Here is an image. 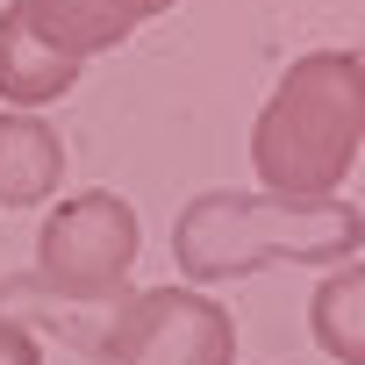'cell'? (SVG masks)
<instances>
[{
    "label": "cell",
    "mask_w": 365,
    "mask_h": 365,
    "mask_svg": "<svg viewBox=\"0 0 365 365\" xmlns=\"http://www.w3.org/2000/svg\"><path fill=\"white\" fill-rule=\"evenodd\" d=\"M365 143V58L358 51H308L279 72L272 101L251 122V172L265 194L329 201Z\"/></svg>",
    "instance_id": "obj_2"
},
{
    "label": "cell",
    "mask_w": 365,
    "mask_h": 365,
    "mask_svg": "<svg viewBox=\"0 0 365 365\" xmlns=\"http://www.w3.org/2000/svg\"><path fill=\"white\" fill-rule=\"evenodd\" d=\"M93 358L108 365H237V322L201 287H150L115 301V315L93 336Z\"/></svg>",
    "instance_id": "obj_4"
},
{
    "label": "cell",
    "mask_w": 365,
    "mask_h": 365,
    "mask_svg": "<svg viewBox=\"0 0 365 365\" xmlns=\"http://www.w3.org/2000/svg\"><path fill=\"white\" fill-rule=\"evenodd\" d=\"M0 365H43L36 329H29V322H15V315H0Z\"/></svg>",
    "instance_id": "obj_9"
},
{
    "label": "cell",
    "mask_w": 365,
    "mask_h": 365,
    "mask_svg": "<svg viewBox=\"0 0 365 365\" xmlns=\"http://www.w3.org/2000/svg\"><path fill=\"white\" fill-rule=\"evenodd\" d=\"M65 179V136L29 115V108H8L0 115V208H43Z\"/></svg>",
    "instance_id": "obj_6"
},
{
    "label": "cell",
    "mask_w": 365,
    "mask_h": 365,
    "mask_svg": "<svg viewBox=\"0 0 365 365\" xmlns=\"http://www.w3.org/2000/svg\"><path fill=\"white\" fill-rule=\"evenodd\" d=\"M136 208L108 187H86L72 201H58L43 215V237H36V272L29 287L51 294V301H72V308H93V301H129V265H136Z\"/></svg>",
    "instance_id": "obj_3"
},
{
    "label": "cell",
    "mask_w": 365,
    "mask_h": 365,
    "mask_svg": "<svg viewBox=\"0 0 365 365\" xmlns=\"http://www.w3.org/2000/svg\"><path fill=\"white\" fill-rule=\"evenodd\" d=\"M308 336L336 365H365V258L322 272V287L308 294Z\"/></svg>",
    "instance_id": "obj_8"
},
{
    "label": "cell",
    "mask_w": 365,
    "mask_h": 365,
    "mask_svg": "<svg viewBox=\"0 0 365 365\" xmlns=\"http://www.w3.org/2000/svg\"><path fill=\"white\" fill-rule=\"evenodd\" d=\"M29 8V22L43 29V43H58L65 58H101V51H115L136 22H150L136 0H22Z\"/></svg>",
    "instance_id": "obj_7"
},
{
    "label": "cell",
    "mask_w": 365,
    "mask_h": 365,
    "mask_svg": "<svg viewBox=\"0 0 365 365\" xmlns=\"http://www.w3.org/2000/svg\"><path fill=\"white\" fill-rule=\"evenodd\" d=\"M79 86V58H65L58 43H43V29L29 22V8H0V101L8 108H51Z\"/></svg>",
    "instance_id": "obj_5"
},
{
    "label": "cell",
    "mask_w": 365,
    "mask_h": 365,
    "mask_svg": "<svg viewBox=\"0 0 365 365\" xmlns=\"http://www.w3.org/2000/svg\"><path fill=\"white\" fill-rule=\"evenodd\" d=\"M365 244V215L329 194V201H287V194H244L215 187L194 194L172 222V258L187 272V287L244 279L265 265H351Z\"/></svg>",
    "instance_id": "obj_1"
},
{
    "label": "cell",
    "mask_w": 365,
    "mask_h": 365,
    "mask_svg": "<svg viewBox=\"0 0 365 365\" xmlns=\"http://www.w3.org/2000/svg\"><path fill=\"white\" fill-rule=\"evenodd\" d=\"M136 8H143V15H165V8H179V0H136Z\"/></svg>",
    "instance_id": "obj_10"
}]
</instances>
